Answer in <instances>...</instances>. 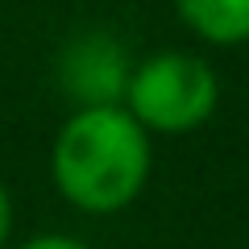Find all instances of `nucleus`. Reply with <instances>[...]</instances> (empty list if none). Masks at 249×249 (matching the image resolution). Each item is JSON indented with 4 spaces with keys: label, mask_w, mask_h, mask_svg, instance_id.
Returning a JSON list of instances; mask_svg holds the SVG:
<instances>
[{
    "label": "nucleus",
    "mask_w": 249,
    "mask_h": 249,
    "mask_svg": "<svg viewBox=\"0 0 249 249\" xmlns=\"http://www.w3.org/2000/svg\"><path fill=\"white\" fill-rule=\"evenodd\" d=\"M178 21L208 46L249 42V0H175Z\"/></svg>",
    "instance_id": "20e7f679"
},
{
    "label": "nucleus",
    "mask_w": 249,
    "mask_h": 249,
    "mask_svg": "<svg viewBox=\"0 0 249 249\" xmlns=\"http://www.w3.org/2000/svg\"><path fill=\"white\" fill-rule=\"evenodd\" d=\"M13 196H9V187L0 183V249L9 245V232H13Z\"/></svg>",
    "instance_id": "423d86ee"
},
{
    "label": "nucleus",
    "mask_w": 249,
    "mask_h": 249,
    "mask_svg": "<svg viewBox=\"0 0 249 249\" xmlns=\"http://www.w3.org/2000/svg\"><path fill=\"white\" fill-rule=\"evenodd\" d=\"M220 104V79L212 62L187 50H162L133 62L124 108L150 129V133H191L212 121Z\"/></svg>",
    "instance_id": "f03ea898"
},
{
    "label": "nucleus",
    "mask_w": 249,
    "mask_h": 249,
    "mask_svg": "<svg viewBox=\"0 0 249 249\" xmlns=\"http://www.w3.org/2000/svg\"><path fill=\"white\" fill-rule=\"evenodd\" d=\"M17 249H91V245H83L75 237H62V232H37V237L21 241Z\"/></svg>",
    "instance_id": "39448f33"
},
{
    "label": "nucleus",
    "mask_w": 249,
    "mask_h": 249,
    "mask_svg": "<svg viewBox=\"0 0 249 249\" xmlns=\"http://www.w3.org/2000/svg\"><path fill=\"white\" fill-rule=\"evenodd\" d=\"M154 170L150 129L124 104H83L54 133L50 178L58 196L88 216L124 212Z\"/></svg>",
    "instance_id": "f257e3e1"
},
{
    "label": "nucleus",
    "mask_w": 249,
    "mask_h": 249,
    "mask_svg": "<svg viewBox=\"0 0 249 249\" xmlns=\"http://www.w3.org/2000/svg\"><path fill=\"white\" fill-rule=\"evenodd\" d=\"M133 75V58L104 29L91 34H75L58 54V83L62 91L83 104H124V88Z\"/></svg>",
    "instance_id": "7ed1b4c3"
}]
</instances>
